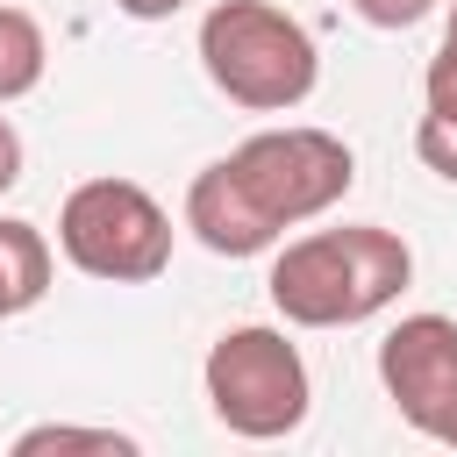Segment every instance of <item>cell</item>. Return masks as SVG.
<instances>
[{"mask_svg":"<svg viewBox=\"0 0 457 457\" xmlns=\"http://www.w3.org/2000/svg\"><path fill=\"white\" fill-rule=\"evenodd\" d=\"M357 186V157L328 129H257L228 157L200 164L186 186V228L214 257H264L286 228L328 214Z\"/></svg>","mask_w":457,"mask_h":457,"instance_id":"6da1fadb","label":"cell"},{"mask_svg":"<svg viewBox=\"0 0 457 457\" xmlns=\"http://www.w3.org/2000/svg\"><path fill=\"white\" fill-rule=\"evenodd\" d=\"M414 278V250L378 228V221H343V228H314L293 236L271 257V307L293 328H357L371 314H386Z\"/></svg>","mask_w":457,"mask_h":457,"instance_id":"7a4b0ae2","label":"cell"},{"mask_svg":"<svg viewBox=\"0 0 457 457\" xmlns=\"http://www.w3.org/2000/svg\"><path fill=\"white\" fill-rule=\"evenodd\" d=\"M200 64L214 93H228L250 114H286L321 79V50L307 21L271 0H214L200 14Z\"/></svg>","mask_w":457,"mask_h":457,"instance_id":"3957f363","label":"cell"},{"mask_svg":"<svg viewBox=\"0 0 457 457\" xmlns=\"http://www.w3.org/2000/svg\"><path fill=\"white\" fill-rule=\"evenodd\" d=\"M200 386H207L214 421L228 436H250V443L293 436L307 421V407H314L300 350L286 343V328H264V321H243V328L214 336V350L200 364Z\"/></svg>","mask_w":457,"mask_h":457,"instance_id":"277c9868","label":"cell"},{"mask_svg":"<svg viewBox=\"0 0 457 457\" xmlns=\"http://www.w3.org/2000/svg\"><path fill=\"white\" fill-rule=\"evenodd\" d=\"M57 250L100 286H150L171 264V214L136 179H86L57 207Z\"/></svg>","mask_w":457,"mask_h":457,"instance_id":"5b68a950","label":"cell"},{"mask_svg":"<svg viewBox=\"0 0 457 457\" xmlns=\"http://www.w3.org/2000/svg\"><path fill=\"white\" fill-rule=\"evenodd\" d=\"M378 386L393 414L421 436H443L457 414V321L450 314H407L378 343Z\"/></svg>","mask_w":457,"mask_h":457,"instance_id":"8992f818","label":"cell"},{"mask_svg":"<svg viewBox=\"0 0 457 457\" xmlns=\"http://www.w3.org/2000/svg\"><path fill=\"white\" fill-rule=\"evenodd\" d=\"M414 157L457 186V50H436L428 57V79H421V121H414Z\"/></svg>","mask_w":457,"mask_h":457,"instance_id":"52a82bcc","label":"cell"},{"mask_svg":"<svg viewBox=\"0 0 457 457\" xmlns=\"http://www.w3.org/2000/svg\"><path fill=\"white\" fill-rule=\"evenodd\" d=\"M43 293H50V243H43V228L21 221V214H0V321L29 314Z\"/></svg>","mask_w":457,"mask_h":457,"instance_id":"ba28073f","label":"cell"},{"mask_svg":"<svg viewBox=\"0 0 457 457\" xmlns=\"http://www.w3.org/2000/svg\"><path fill=\"white\" fill-rule=\"evenodd\" d=\"M43 64H50V43H43V21L29 7H0V107L36 93L43 86Z\"/></svg>","mask_w":457,"mask_h":457,"instance_id":"9c48e42d","label":"cell"},{"mask_svg":"<svg viewBox=\"0 0 457 457\" xmlns=\"http://www.w3.org/2000/svg\"><path fill=\"white\" fill-rule=\"evenodd\" d=\"M43 450H100V457H136V436L121 428H79V421H36L14 436V457H43Z\"/></svg>","mask_w":457,"mask_h":457,"instance_id":"30bf717a","label":"cell"},{"mask_svg":"<svg viewBox=\"0 0 457 457\" xmlns=\"http://www.w3.org/2000/svg\"><path fill=\"white\" fill-rule=\"evenodd\" d=\"M357 7V21H371V29H414L421 14H436V0H350Z\"/></svg>","mask_w":457,"mask_h":457,"instance_id":"8fae6325","label":"cell"},{"mask_svg":"<svg viewBox=\"0 0 457 457\" xmlns=\"http://www.w3.org/2000/svg\"><path fill=\"white\" fill-rule=\"evenodd\" d=\"M21 179V136H14V121L0 114V193Z\"/></svg>","mask_w":457,"mask_h":457,"instance_id":"7c38bea8","label":"cell"},{"mask_svg":"<svg viewBox=\"0 0 457 457\" xmlns=\"http://www.w3.org/2000/svg\"><path fill=\"white\" fill-rule=\"evenodd\" d=\"M114 7H121L129 21H164V14H179L186 0H114Z\"/></svg>","mask_w":457,"mask_h":457,"instance_id":"4fadbf2b","label":"cell"},{"mask_svg":"<svg viewBox=\"0 0 457 457\" xmlns=\"http://www.w3.org/2000/svg\"><path fill=\"white\" fill-rule=\"evenodd\" d=\"M443 50H457V0H450V29H443Z\"/></svg>","mask_w":457,"mask_h":457,"instance_id":"5bb4252c","label":"cell"},{"mask_svg":"<svg viewBox=\"0 0 457 457\" xmlns=\"http://www.w3.org/2000/svg\"><path fill=\"white\" fill-rule=\"evenodd\" d=\"M436 443H450V450H457V414H450V428H443V436H436Z\"/></svg>","mask_w":457,"mask_h":457,"instance_id":"9a60e30c","label":"cell"}]
</instances>
